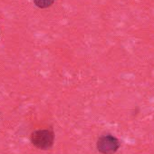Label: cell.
Here are the masks:
<instances>
[{"label": "cell", "mask_w": 154, "mask_h": 154, "mask_svg": "<svg viewBox=\"0 0 154 154\" xmlns=\"http://www.w3.org/2000/svg\"><path fill=\"white\" fill-rule=\"evenodd\" d=\"M54 2V0H34L35 5L39 8H47L51 7Z\"/></svg>", "instance_id": "obj_3"}, {"label": "cell", "mask_w": 154, "mask_h": 154, "mask_svg": "<svg viewBox=\"0 0 154 154\" xmlns=\"http://www.w3.org/2000/svg\"><path fill=\"white\" fill-rule=\"evenodd\" d=\"M30 140L32 144L39 149L46 150L52 148L54 142V132L52 130H37L31 133Z\"/></svg>", "instance_id": "obj_1"}, {"label": "cell", "mask_w": 154, "mask_h": 154, "mask_svg": "<svg viewBox=\"0 0 154 154\" xmlns=\"http://www.w3.org/2000/svg\"><path fill=\"white\" fill-rule=\"evenodd\" d=\"M120 147V140L110 133L102 135L96 142V148L102 154H115L119 150Z\"/></svg>", "instance_id": "obj_2"}]
</instances>
